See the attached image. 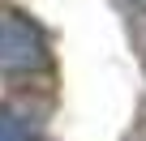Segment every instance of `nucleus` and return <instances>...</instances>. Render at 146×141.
<instances>
[{
    "label": "nucleus",
    "instance_id": "1",
    "mask_svg": "<svg viewBox=\"0 0 146 141\" xmlns=\"http://www.w3.org/2000/svg\"><path fill=\"white\" fill-rule=\"evenodd\" d=\"M52 64L47 34L26 13H0V68L5 73H43Z\"/></svg>",
    "mask_w": 146,
    "mask_h": 141
},
{
    "label": "nucleus",
    "instance_id": "3",
    "mask_svg": "<svg viewBox=\"0 0 146 141\" xmlns=\"http://www.w3.org/2000/svg\"><path fill=\"white\" fill-rule=\"evenodd\" d=\"M129 5H133V9H142V13H146V0H129Z\"/></svg>",
    "mask_w": 146,
    "mask_h": 141
},
{
    "label": "nucleus",
    "instance_id": "2",
    "mask_svg": "<svg viewBox=\"0 0 146 141\" xmlns=\"http://www.w3.org/2000/svg\"><path fill=\"white\" fill-rule=\"evenodd\" d=\"M0 141H39V120L22 103H0Z\"/></svg>",
    "mask_w": 146,
    "mask_h": 141
}]
</instances>
